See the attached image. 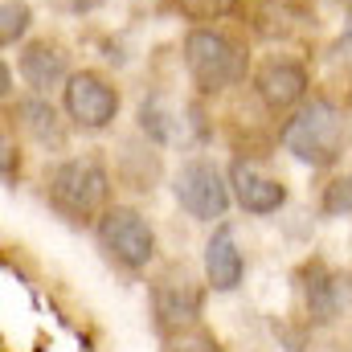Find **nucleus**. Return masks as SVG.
<instances>
[{"mask_svg":"<svg viewBox=\"0 0 352 352\" xmlns=\"http://www.w3.org/2000/svg\"><path fill=\"white\" fill-rule=\"evenodd\" d=\"M98 246L123 266V270H144V266L156 258V230L148 226V217L131 205H115V209H102L98 226Z\"/></svg>","mask_w":352,"mask_h":352,"instance_id":"5","label":"nucleus"},{"mask_svg":"<svg viewBox=\"0 0 352 352\" xmlns=\"http://www.w3.org/2000/svg\"><path fill=\"white\" fill-rule=\"evenodd\" d=\"M173 197L188 217H197V221H221L226 209H230V201H234V188H230V176L221 173L213 160L192 156V160H184L173 173Z\"/></svg>","mask_w":352,"mask_h":352,"instance_id":"4","label":"nucleus"},{"mask_svg":"<svg viewBox=\"0 0 352 352\" xmlns=\"http://www.w3.org/2000/svg\"><path fill=\"white\" fill-rule=\"evenodd\" d=\"M16 70H21L25 87L33 90V94H50L54 87H66L70 74H74L70 70V54L58 41H50V37L29 41L21 50V58H16Z\"/></svg>","mask_w":352,"mask_h":352,"instance_id":"10","label":"nucleus"},{"mask_svg":"<svg viewBox=\"0 0 352 352\" xmlns=\"http://www.w3.org/2000/svg\"><path fill=\"white\" fill-rule=\"evenodd\" d=\"M254 94L266 111H295L307 102V70L295 58H266L263 66L250 74Z\"/></svg>","mask_w":352,"mask_h":352,"instance_id":"8","label":"nucleus"},{"mask_svg":"<svg viewBox=\"0 0 352 352\" xmlns=\"http://www.w3.org/2000/svg\"><path fill=\"white\" fill-rule=\"evenodd\" d=\"M45 197L66 217H94L111 197V173H107L102 156L82 152V156L58 160L45 176Z\"/></svg>","mask_w":352,"mask_h":352,"instance_id":"3","label":"nucleus"},{"mask_svg":"<svg viewBox=\"0 0 352 352\" xmlns=\"http://www.w3.org/2000/svg\"><path fill=\"white\" fill-rule=\"evenodd\" d=\"M340 295H344L340 278L324 263H311L303 270V307H307L311 324H332L340 316Z\"/></svg>","mask_w":352,"mask_h":352,"instance_id":"14","label":"nucleus"},{"mask_svg":"<svg viewBox=\"0 0 352 352\" xmlns=\"http://www.w3.org/2000/svg\"><path fill=\"white\" fill-rule=\"evenodd\" d=\"M205 278L213 291H238L246 278V258H242V246L230 221H217L205 242Z\"/></svg>","mask_w":352,"mask_h":352,"instance_id":"11","label":"nucleus"},{"mask_svg":"<svg viewBox=\"0 0 352 352\" xmlns=\"http://www.w3.org/2000/svg\"><path fill=\"white\" fill-rule=\"evenodd\" d=\"M0 98L12 102V66L8 62H0Z\"/></svg>","mask_w":352,"mask_h":352,"instance_id":"21","label":"nucleus"},{"mask_svg":"<svg viewBox=\"0 0 352 352\" xmlns=\"http://www.w3.org/2000/svg\"><path fill=\"white\" fill-rule=\"evenodd\" d=\"M33 29V4L29 0H0V45L12 50Z\"/></svg>","mask_w":352,"mask_h":352,"instance_id":"15","label":"nucleus"},{"mask_svg":"<svg viewBox=\"0 0 352 352\" xmlns=\"http://www.w3.org/2000/svg\"><path fill=\"white\" fill-rule=\"evenodd\" d=\"M58 12H70V16H82V12H94L102 0H50Z\"/></svg>","mask_w":352,"mask_h":352,"instance_id":"19","label":"nucleus"},{"mask_svg":"<svg viewBox=\"0 0 352 352\" xmlns=\"http://www.w3.org/2000/svg\"><path fill=\"white\" fill-rule=\"evenodd\" d=\"M180 54H184L188 82L201 90V94H226L230 87L246 82V74H250L246 50L230 33H221L213 25H192L184 33Z\"/></svg>","mask_w":352,"mask_h":352,"instance_id":"2","label":"nucleus"},{"mask_svg":"<svg viewBox=\"0 0 352 352\" xmlns=\"http://www.w3.org/2000/svg\"><path fill=\"white\" fill-rule=\"evenodd\" d=\"M349 295H352V283H349Z\"/></svg>","mask_w":352,"mask_h":352,"instance_id":"22","label":"nucleus"},{"mask_svg":"<svg viewBox=\"0 0 352 352\" xmlns=\"http://www.w3.org/2000/svg\"><path fill=\"white\" fill-rule=\"evenodd\" d=\"M188 123H192V119H184V107H176L168 94H152V98H144V107H140V131L152 135V140L164 144V148L188 140Z\"/></svg>","mask_w":352,"mask_h":352,"instance_id":"13","label":"nucleus"},{"mask_svg":"<svg viewBox=\"0 0 352 352\" xmlns=\"http://www.w3.org/2000/svg\"><path fill=\"white\" fill-rule=\"evenodd\" d=\"M119 107H123L119 87L98 70H74L70 82L62 87V111L82 131H107L119 119Z\"/></svg>","mask_w":352,"mask_h":352,"instance_id":"6","label":"nucleus"},{"mask_svg":"<svg viewBox=\"0 0 352 352\" xmlns=\"http://www.w3.org/2000/svg\"><path fill=\"white\" fill-rule=\"evenodd\" d=\"M320 209H324V217H349L352 213V173L336 176V180L324 188Z\"/></svg>","mask_w":352,"mask_h":352,"instance_id":"17","label":"nucleus"},{"mask_svg":"<svg viewBox=\"0 0 352 352\" xmlns=\"http://www.w3.org/2000/svg\"><path fill=\"white\" fill-rule=\"evenodd\" d=\"M16 119H21V131L37 144V148H45V152H62L66 144H70V127H66V111H58L45 94H29V98H21L16 102Z\"/></svg>","mask_w":352,"mask_h":352,"instance_id":"12","label":"nucleus"},{"mask_svg":"<svg viewBox=\"0 0 352 352\" xmlns=\"http://www.w3.org/2000/svg\"><path fill=\"white\" fill-rule=\"evenodd\" d=\"M201 307H205V287L197 283L192 270L168 266V270L152 283V311H156V328H160L164 336H176V332L197 328Z\"/></svg>","mask_w":352,"mask_h":352,"instance_id":"7","label":"nucleus"},{"mask_svg":"<svg viewBox=\"0 0 352 352\" xmlns=\"http://www.w3.org/2000/svg\"><path fill=\"white\" fill-rule=\"evenodd\" d=\"M230 188H234V201L254 217L278 213L287 205V184L278 176H270L263 164H254V160H234L230 164Z\"/></svg>","mask_w":352,"mask_h":352,"instance_id":"9","label":"nucleus"},{"mask_svg":"<svg viewBox=\"0 0 352 352\" xmlns=\"http://www.w3.org/2000/svg\"><path fill=\"white\" fill-rule=\"evenodd\" d=\"M173 352H221V344L205 328H188V332H176Z\"/></svg>","mask_w":352,"mask_h":352,"instance_id":"18","label":"nucleus"},{"mask_svg":"<svg viewBox=\"0 0 352 352\" xmlns=\"http://www.w3.org/2000/svg\"><path fill=\"white\" fill-rule=\"evenodd\" d=\"M4 184H16V173H21V164H16V148H12V140L4 135Z\"/></svg>","mask_w":352,"mask_h":352,"instance_id":"20","label":"nucleus"},{"mask_svg":"<svg viewBox=\"0 0 352 352\" xmlns=\"http://www.w3.org/2000/svg\"><path fill=\"white\" fill-rule=\"evenodd\" d=\"M238 8V0H173V12H180L184 21L192 25H209V21H221Z\"/></svg>","mask_w":352,"mask_h":352,"instance_id":"16","label":"nucleus"},{"mask_svg":"<svg viewBox=\"0 0 352 352\" xmlns=\"http://www.w3.org/2000/svg\"><path fill=\"white\" fill-rule=\"evenodd\" d=\"M278 140H283V152H291L299 164L332 168L344 156V144H349V115L332 98L316 94L303 107H295V115L283 123Z\"/></svg>","mask_w":352,"mask_h":352,"instance_id":"1","label":"nucleus"}]
</instances>
